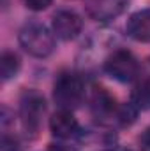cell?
Segmentation results:
<instances>
[{
	"mask_svg": "<svg viewBox=\"0 0 150 151\" xmlns=\"http://www.w3.org/2000/svg\"><path fill=\"white\" fill-rule=\"evenodd\" d=\"M131 104L138 111H150V74H140L131 90Z\"/></svg>",
	"mask_w": 150,
	"mask_h": 151,
	"instance_id": "obj_11",
	"label": "cell"
},
{
	"mask_svg": "<svg viewBox=\"0 0 150 151\" xmlns=\"http://www.w3.org/2000/svg\"><path fill=\"white\" fill-rule=\"evenodd\" d=\"M140 146H141V151H150V127L141 134V137H140Z\"/></svg>",
	"mask_w": 150,
	"mask_h": 151,
	"instance_id": "obj_16",
	"label": "cell"
},
{
	"mask_svg": "<svg viewBox=\"0 0 150 151\" xmlns=\"http://www.w3.org/2000/svg\"><path fill=\"white\" fill-rule=\"evenodd\" d=\"M50 130H51L53 137H57L60 141H66V139H71V137L79 134V123L74 118L73 111L58 109L50 118Z\"/></svg>",
	"mask_w": 150,
	"mask_h": 151,
	"instance_id": "obj_8",
	"label": "cell"
},
{
	"mask_svg": "<svg viewBox=\"0 0 150 151\" xmlns=\"http://www.w3.org/2000/svg\"><path fill=\"white\" fill-rule=\"evenodd\" d=\"M104 72L118 83H133L141 74V63L138 58L124 47L113 49L103 62Z\"/></svg>",
	"mask_w": 150,
	"mask_h": 151,
	"instance_id": "obj_4",
	"label": "cell"
},
{
	"mask_svg": "<svg viewBox=\"0 0 150 151\" xmlns=\"http://www.w3.org/2000/svg\"><path fill=\"white\" fill-rule=\"evenodd\" d=\"M76 151H117V139L108 132L87 130L78 137Z\"/></svg>",
	"mask_w": 150,
	"mask_h": 151,
	"instance_id": "obj_9",
	"label": "cell"
},
{
	"mask_svg": "<svg viewBox=\"0 0 150 151\" xmlns=\"http://www.w3.org/2000/svg\"><path fill=\"white\" fill-rule=\"evenodd\" d=\"M53 100L58 109L74 111L85 100V81L78 72L64 70L57 76L53 84Z\"/></svg>",
	"mask_w": 150,
	"mask_h": 151,
	"instance_id": "obj_3",
	"label": "cell"
},
{
	"mask_svg": "<svg viewBox=\"0 0 150 151\" xmlns=\"http://www.w3.org/2000/svg\"><path fill=\"white\" fill-rule=\"evenodd\" d=\"M125 34L136 42H150V9L136 11L125 23Z\"/></svg>",
	"mask_w": 150,
	"mask_h": 151,
	"instance_id": "obj_10",
	"label": "cell"
},
{
	"mask_svg": "<svg viewBox=\"0 0 150 151\" xmlns=\"http://www.w3.org/2000/svg\"><path fill=\"white\" fill-rule=\"evenodd\" d=\"M51 28H53V34H55L57 39H60L64 42H69V40L76 39L81 34L83 19L76 11L60 9L51 18Z\"/></svg>",
	"mask_w": 150,
	"mask_h": 151,
	"instance_id": "obj_6",
	"label": "cell"
},
{
	"mask_svg": "<svg viewBox=\"0 0 150 151\" xmlns=\"http://www.w3.org/2000/svg\"><path fill=\"white\" fill-rule=\"evenodd\" d=\"M20 69H21V60H20L18 53L5 49L0 56V77H2V81L7 83L9 79L16 77Z\"/></svg>",
	"mask_w": 150,
	"mask_h": 151,
	"instance_id": "obj_12",
	"label": "cell"
},
{
	"mask_svg": "<svg viewBox=\"0 0 150 151\" xmlns=\"http://www.w3.org/2000/svg\"><path fill=\"white\" fill-rule=\"evenodd\" d=\"M48 151H76V148L66 146V144H50Z\"/></svg>",
	"mask_w": 150,
	"mask_h": 151,
	"instance_id": "obj_17",
	"label": "cell"
},
{
	"mask_svg": "<svg viewBox=\"0 0 150 151\" xmlns=\"http://www.w3.org/2000/svg\"><path fill=\"white\" fill-rule=\"evenodd\" d=\"M129 0H85V14L99 23H108L125 12Z\"/></svg>",
	"mask_w": 150,
	"mask_h": 151,
	"instance_id": "obj_7",
	"label": "cell"
},
{
	"mask_svg": "<svg viewBox=\"0 0 150 151\" xmlns=\"http://www.w3.org/2000/svg\"><path fill=\"white\" fill-rule=\"evenodd\" d=\"M118 102L115 99L111 91L108 88H104L103 84H94L92 91H90V113L92 118L103 125V127H113L115 119H117V113H118Z\"/></svg>",
	"mask_w": 150,
	"mask_h": 151,
	"instance_id": "obj_5",
	"label": "cell"
},
{
	"mask_svg": "<svg viewBox=\"0 0 150 151\" xmlns=\"http://www.w3.org/2000/svg\"><path fill=\"white\" fill-rule=\"evenodd\" d=\"M2 151H20V144L14 137H9L4 134L2 137Z\"/></svg>",
	"mask_w": 150,
	"mask_h": 151,
	"instance_id": "obj_15",
	"label": "cell"
},
{
	"mask_svg": "<svg viewBox=\"0 0 150 151\" xmlns=\"http://www.w3.org/2000/svg\"><path fill=\"white\" fill-rule=\"evenodd\" d=\"M138 109L131 104V102H125V104H120L118 106V113H117V119H115V127H131L136 118H138Z\"/></svg>",
	"mask_w": 150,
	"mask_h": 151,
	"instance_id": "obj_13",
	"label": "cell"
},
{
	"mask_svg": "<svg viewBox=\"0 0 150 151\" xmlns=\"http://www.w3.org/2000/svg\"><path fill=\"white\" fill-rule=\"evenodd\" d=\"M18 42L34 58H48L57 47L55 34L39 21H27L18 32Z\"/></svg>",
	"mask_w": 150,
	"mask_h": 151,
	"instance_id": "obj_1",
	"label": "cell"
},
{
	"mask_svg": "<svg viewBox=\"0 0 150 151\" xmlns=\"http://www.w3.org/2000/svg\"><path fill=\"white\" fill-rule=\"evenodd\" d=\"M125 151H129V150H125Z\"/></svg>",
	"mask_w": 150,
	"mask_h": 151,
	"instance_id": "obj_18",
	"label": "cell"
},
{
	"mask_svg": "<svg viewBox=\"0 0 150 151\" xmlns=\"http://www.w3.org/2000/svg\"><path fill=\"white\" fill-rule=\"evenodd\" d=\"M23 5L28 9V11H34V12H41V11H46L53 0H21Z\"/></svg>",
	"mask_w": 150,
	"mask_h": 151,
	"instance_id": "obj_14",
	"label": "cell"
},
{
	"mask_svg": "<svg viewBox=\"0 0 150 151\" xmlns=\"http://www.w3.org/2000/svg\"><path fill=\"white\" fill-rule=\"evenodd\" d=\"M46 111H48V106L42 93H39L37 90H25L21 93L18 116H20L21 128L28 139H36L39 135Z\"/></svg>",
	"mask_w": 150,
	"mask_h": 151,
	"instance_id": "obj_2",
	"label": "cell"
}]
</instances>
